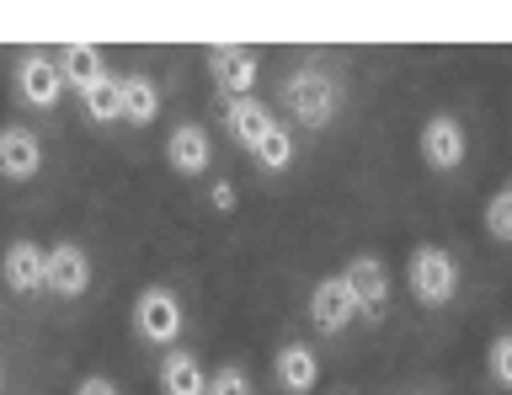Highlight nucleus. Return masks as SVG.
<instances>
[{"mask_svg":"<svg viewBox=\"0 0 512 395\" xmlns=\"http://www.w3.org/2000/svg\"><path fill=\"white\" fill-rule=\"evenodd\" d=\"M283 107L304 123V129H326V123L336 118V107H342V86H336L331 70L304 65L283 81Z\"/></svg>","mask_w":512,"mask_h":395,"instance_id":"1","label":"nucleus"},{"mask_svg":"<svg viewBox=\"0 0 512 395\" xmlns=\"http://www.w3.org/2000/svg\"><path fill=\"white\" fill-rule=\"evenodd\" d=\"M406 283H411L416 305L438 310V305H448V299L459 294V267H454V257H448L443 246H416L411 262H406Z\"/></svg>","mask_w":512,"mask_h":395,"instance_id":"2","label":"nucleus"},{"mask_svg":"<svg viewBox=\"0 0 512 395\" xmlns=\"http://www.w3.org/2000/svg\"><path fill=\"white\" fill-rule=\"evenodd\" d=\"M134 331L155 347H171L176 337H182V299H176L171 289H144L134 299Z\"/></svg>","mask_w":512,"mask_h":395,"instance_id":"3","label":"nucleus"},{"mask_svg":"<svg viewBox=\"0 0 512 395\" xmlns=\"http://www.w3.org/2000/svg\"><path fill=\"white\" fill-rule=\"evenodd\" d=\"M16 91H22L27 107H43V113H54L59 97H64V70L59 59H48L43 49H32L16 59Z\"/></svg>","mask_w":512,"mask_h":395,"instance_id":"4","label":"nucleus"},{"mask_svg":"<svg viewBox=\"0 0 512 395\" xmlns=\"http://www.w3.org/2000/svg\"><path fill=\"white\" fill-rule=\"evenodd\" d=\"M208 75H214V86L230 102L251 97L256 91V49H246V43H219V49H208Z\"/></svg>","mask_w":512,"mask_h":395,"instance_id":"5","label":"nucleus"},{"mask_svg":"<svg viewBox=\"0 0 512 395\" xmlns=\"http://www.w3.org/2000/svg\"><path fill=\"white\" fill-rule=\"evenodd\" d=\"M358 299H352L347 278H320L310 289V321L315 331H326V337H336V331H347L352 321H358Z\"/></svg>","mask_w":512,"mask_h":395,"instance_id":"6","label":"nucleus"},{"mask_svg":"<svg viewBox=\"0 0 512 395\" xmlns=\"http://www.w3.org/2000/svg\"><path fill=\"white\" fill-rule=\"evenodd\" d=\"M43 171V139L22 129V123H6L0 129V177L6 182H32Z\"/></svg>","mask_w":512,"mask_h":395,"instance_id":"7","label":"nucleus"},{"mask_svg":"<svg viewBox=\"0 0 512 395\" xmlns=\"http://www.w3.org/2000/svg\"><path fill=\"white\" fill-rule=\"evenodd\" d=\"M0 278H6L11 294H38L48 289V251L32 241H11L6 257H0Z\"/></svg>","mask_w":512,"mask_h":395,"instance_id":"8","label":"nucleus"},{"mask_svg":"<svg viewBox=\"0 0 512 395\" xmlns=\"http://www.w3.org/2000/svg\"><path fill=\"white\" fill-rule=\"evenodd\" d=\"M208 161H214V139H208L203 123H176L166 139V166L176 177H203Z\"/></svg>","mask_w":512,"mask_h":395,"instance_id":"9","label":"nucleus"},{"mask_svg":"<svg viewBox=\"0 0 512 395\" xmlns=\"http://www.w3.org/2000/svg\"><path fill=\"white\" fill-rule=\"evenodd\" d=\"M48 289H54L59 299H80V294L91 289V257H86V246H75V241L48 246Z\"/></svg>","mask_w":512,"mask_h":395,"instance_id":"10","label":"nucleus"},{"mask_svg":"<svg viewBox=\"0 0 512 395\" xmlns=\"http://www.w3.org/2000/svg\"><path fill=\"white\" fill-rule=\"evenodd\" d=\"M464 150H470V145H464V123L459 118L438 113V118L422 123V161L432 171H454L464 161Z\"/></svg>","mask_w":512,"mask_h":395,"instance_id":"11","label":"nucleus"},{"mask_svg":"<svg viewBox=\"0 0 512 395\" xmlns=\"http://www.w3.org/2000/svg\"><path fill=\"white\" fill-rule=\"evenodd\" d=\"M347 289H352V299H358V310L363 315H384V305H390V273H384V262L379 257H352L347 262Z\"/></svg>","mask_w":512,"mask_h":395,"instance_id":"12","label":"nucleus"},{"mask_svg":"<svg viewBox=\"0 0 512 395\" xmlns=\"http://www.w3.org/2000/svg\"><path fill=\"white\" fill-rule=\"evenodd\" d=\"M272 374H278L283 395H310L320 385V358L304 342H288V347H278V358H272Z\"/></svg>","mask_w":512,"mask_h":395,"instance_id":"13","label":"nucleus"},{"mask_svg":"<svg viewBox=\"0 0 512 395\" xmlns=\"http://www.w3.org/2000/svg\"><path fill=\"white\" fill-rule=\"evenodd\" d=\"M59 70H64V86H75L80 97H86V91L107 75L102 49H96V43H64V49H59Z\"/></svg>","mask_w":512,"mask_h":395,"instance_id":"14","label":"nucleus"},{"mask_svg":"<svg viewBox=\"0 0 512 395\" xmlns=\"http://www.w3.org/2000/svg\"><path fill=\"white\" fill-rule=\"evenodd\" d=\"M272 123H278V118H272L256 97H240V102L224 107V129H230V134H235V145H246V150L262 145V134L272 129Z\"/></svg>","mask_w":512,"mask_h":395,"instance_id":"15","label":"nucleus"},{"mask_svg":"<svg viewBox=\"0 0 512 395\" xmlns=\"http://www.w3.org/2000/svg\"><path fill=\"white\" fill-rule=\"evenodd\" d=\"M160 390L166 395H208V374L192 353H171L160 363Z\"/></svg>","mask_w":512,"mask_h":395,"instance_id":"16","label":"nucleus"},{"mask_svg":"<svg viewBox=\"0 0 512 395\" xmlns=\"http://www.w3.org/2000/svg\"><path fill=\"white\" fill-rule=\"evenodd\" d=\"M160 113V86L150 81V75H123V118L128 123H155Z\"/></svg>","mask_w":512,"mask_h":395,"instance_id":"17","label":"nucleus"},{"mask_svg":"<svg viewBox=\"0 0 512 395\" xmlns=\"http://www.w3.org/2000/svg\"><path fill=\"white\" fill-rule=\"evenodd\" d=\"M80 107H86L91 123H118L123 118V75H102V81L80 97Z\"/></svg>","mask_w":512,"mask_h":395,"instance_id":"18","label":"nucleus"},{"mask_svg":"<svg viewBox=\"0 0 512 395\" xmlns=\"http://www.w3.org/2000/svg\"><path fill=\"white\" fill-rule=\"evenodd\" d=\"M251 161L267 166V171H288L294 166V129H288V123H272V129L262 134V145L251 150Z\"/></svg>","mask_w":512,"mask_h":395,"instance_id":"19","label":"nucleus"},{"mask_svg":"<svg viewBox=\"0 0 512 395\" xmlns=\"http://www.w3.org/2000/svg\"><path fill=\"white\" fill-rule=\"evenodd\" d=\"M486 230H491V241H512V193L507 187L486 203Z\"/></svg>","mask_w":512,"mask_h":395,"instance_id":"20","label":"nucleus"},{"mask_svg":"<svg viewBox=\"0 0 512 395\" xmlns=\"http://www.w3.org/2000/svg\"><path fill=\"white\" fill-rule=\"evenodd\" d=\"M486 369H491V379L502 390H512V331H502V337L491 342V353H486Z\"/></svg>","mask_w":512,"mask_h":395,"instance_id":"21","label":"nucleus"},{"mask_svg":"<svg viewBox=\"0 0 512 395\" xmlns=\"http://www.w3.org/2000/svg\"><path fill=\"white\" fill-rule=\"evenodd\" d=\"M208 395H251V379L240 369H219L214 379H208Z\"/></svg>","mask_w":512,"mask_h":395,"instance_id":"22","label":"nucleus"},{"mask_svg":"<svg viewBox=\"0 0 512 395\" xmlns=\"http://www.w3.org/2000/svg\"><path fill=\"white\" fill-rule=\"evenodd\" d=\"M75 395H118V385H112V379H102V374H86L75 385Z\"/></svg>","mask_w":512,"mask_h":395,"instance_id":"23","label":"nucleus"},{"mask_svg":"<svg viewBox=\"0 0 512 395\" xmlns=\"http://www.w3.org/2000/svg\"><path fill=\"white\" fill-rule=\"evenodd\" d=\"M235 203H240V198H235V182H214V209H219V214H230Z\"/></svg>","mask_w":512,"mask_h":395,"instance_id":"24","label":"nucleus"},{"mask_svg":"<svg viewBox=\"0 0 512 395\" xmlns=\"http://www.w3.org/2000/svg\"><path fill=\"white\" fill-rule=\"evenodd\" d=\"M507 193H512V182H507Z\"/></svg>","mask_w":512,"mask_h":395,"instance_id":"25","label":"nucleus"},{"mask_svg":"<svg viewBox=\"0 0 512 395\" xmlns=\"http://www.w3.org/2000/svg\"><path fill=\"white\" fill-rule=\"evenodd\" d=\"M0 390H6V385H0Z\"/></svg>","mask_w":512,"mask_h":395,"instance_id":"26","label":"nucleus"}]
</instances>
